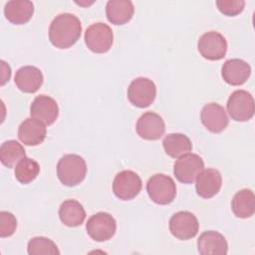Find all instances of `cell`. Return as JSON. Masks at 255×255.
Returning a JSON list of instances; mask_svg holds the SVG:
<instances>
[{
	"instance_id": "ffe728a7",
	"label": "cell",
	"mask_w": 255,
	"mask_h": 255,
	"mask_svg": "<svg viewBox=\"0 0 255 255\" xmlns=\"http://www.w3.org/2000/svg\"><path fill=\"white\" fill-rule=\"evenodd\" d=\"M34 14V5L28 0L8 1L4 7V15L12 24L21 25L27 23Z\"/></svg>"
},
{
	"instance_id": "44dd1931",
	"label": "cell",
	"mask_w": 255,
	"mask_h": 255,
	"mask_svg": "<svg viewBox=\"0 0 255 255\" xmlns=\"http://www.w3.org/2000/svg\"><path fill=\"white\" fill-rule=\"evenodd\" d=\"M133 4L129 0H110L106 5L108 20L115 25H124L133 16Z\"/></svg>"
},
{
	"instance_id": "e0dca14e",
	"label": "cell",
	"mask_w": 255,
	"mask_h": 255,
	"mask_svg": "<svg viewBox=\"0 0 255 255\" xmlns=\"http://www.w3.org/2000/svg\"><path fill=\"white\" fill-rule=\"evenodd\" d=\"M197 248L201 255H225L228 251V244L221 233L209 230L200 234Z\"/></svg>"
},
{
	"instance_id": "9c48e42d",
	"label": "cell",
	"mask_w": 255,
	"mask_h": 255,
	"mask_svg": "<svg viewBox=\"0 0 255 255\" xmlns=\"http://www.w3.org/2000/svg\"><path fill=\"white\" fill-rule=\"evenodd\" d=\"M203 169V159L198 154L190 152L178 157L173 165V173L176 179L186 184L192 183Z\"/></svg>"
},
{
	"instance_id": "2e32d148",
	"label": "cell",
	"mask_w": 255,
	"mask_h": 255,
	"mask_svg": "<svg viewBox=\"0 0 255 255\" xmlns=\"http://www.w3.org/2000/svg\"><path fill=\"white\" fill-rule=\"evenodd\" d=\"M221 75L227 84L240 86L249 79L251 67L247 62L241 59H230L223 64Z\"/></svg>"
},
{
	"instance_id": "9a60e30c",
	"label": "cell",
	"mask_w": 255,
	"mask_h": 255,
	"mask_svg": "<svg viewBox=\"0 0 255 255\" xmlns=\"http://www.w3.org/2000/svg\"><path fill=\"white\" fill-rule=\"evenodd\" d=\"M196 193L202 198H211L216 195L222 185L220 172L214 168L203 169L196 176Z\"/></svg>"
},
{
	"instance_id": "52a82bcc",
	"label": "cell",
	"mask_w": 255,
	"mask_h": 255,
	"mask_svg": "<svg viewBox=\"0 0 255 255\" xmlns=\"http://www.w3.org/2000/svg\"><path fill=\"white\" fill-rule=\"evenodd\" d=\"M156 96V87L154 83L143 77L134 79L128 88V101L137 108L149 107Z\"/></svg>"
},
{
	"instance_id": "d6986e66",
	"label": "cell",
	"mask_w": 255,
	"mask_h": 255,
	"mask_svg": "<svg viewBox=\"0 0 255 255\" xmlns=\"http://www.w3.org/2000/svg\"><path fill=\"white\" fill-rule=\"evenodd\" d=\"M42 72L34 66H24L17 70L15 74V84L24 93H35L43 84Z\"/></svg>"
},
{
	"instance_id": "8fae6325",
	"label": "cell",
	"mask_w": 255,
	"mask_h": 255,
	"mask_svg": "<svg viewBox=\"0 0 255 255\" xmlns=\"http://www.w3.org/2000/svg\"><path fill=\"white\" fill-rule=\"evenodd\" d=\"M197 48L203 58L210 61H218L226 55L227 42L222 34L210 31L200 37Z\"/></svg>"
},
{
	"instance_id": "7402d4cb",
	"label": "cell",
	"mask_w": 255,
	"mask_h": 255,
	"mask_svg": "<svg viewBox=\"0 0 255 255\" xmlns=\"http://www.w3.org/2000/svg\"><path fill=\"white\" fill-rule=\"evenodd\" d=\"M59 217L62 223L69 227H77L81 225L86 218V211L83 205L75 200H65L59 209Z\"/></svg>"
},
{
	"instance_id": "277c9868",
	"label": "cell",
	"mask_w": 255,
	"mask_h": 255,
	"mask_svg": "<svg viewBox=\"0 0 255 255\" xmlns=\"http://www.w3.org/2000/svg\"><path fill=\"white\" fill-rule=\"evenodd\" d=\"M114 41V35L111 27L105 23L99 22L89 26L85 32V43L94 53L103 54L108 52Z\"/></svg>"
},
{
	"instance_id": "3957f363",
	"label": "cell",
	"mask_w": 255,
	"mask_h": 255,
	"mask_svg": "<svg viewBox=\"0 0 255 255\" xmlns=\"http://www.w3.org/2000/svg\"><path fill=\"white\" fill-rule=\"evenodd\" d=\"M146 191L149 198L156 204L165 205L171 203L176 195V185L173 179L163 173L152 175L146 183Z\"/></svg>"
},
{
	"instance_id": "83f0119b",
	"label": "cell",
	"mask_w": 255,
	"mask_h": 255,
	"mask_svg": "<svg viewBox=\"0 0 255 255\" xmlns=\"http://www.w3.org/2000/svg\"><path fill=\"white\" fill-rule=\"evenodd\" d=\"M218 10L226 16H236L241 13L245 6L243 0H217Z\"/></svg>"
},
{
	"instance_id": "f546056e",
	"label": "cell",
	"mask_w": 255,
	"mask_h": 255,
	"mask_svg": "<svg viewBox=\"0 0 255 255\" xmlns=\"http://www.w3.org/2000/svg\"><path fill=\"white\" fill-rule=\"evenodd\" d=\"M1 68H2V82H1V86H3L10 79L11 69H10L9 65H7L3 60L1 61Z\"/></svg>"
},
{
	"instance_id": "ac0fdd59",
	"label": "cell",
	"mask_w": 255,
	"mask_h": 255,
	"mask_svg": "<svg viewBox=\"0 0 255 255\" xmlns=\"http://www.w3.org/2000/svg\"><path fill=\"white\" fill-rule=\"evenodd\" d=\"M47 129L45 125L33 118L24 120L18 128V137L26 145H38L46 137Z\"/></svg>"
},
{
	"instance_id": "5bb4252c",
	"label": "cell",
	"mask_w": 255,
	"mask_h": 255,
	"mask_svg": "<svg viewBox=\"0 0 255 255\" xmlns=\"http://www.w3.org/2000/svg\"><path fill=\"white\" fill-rule=\"evenodd\" d=\"M202 125L211 132L219 133L223 131L229 123L224 108L216 103L205 105L200 113Z\"/></svg>"
},
{
	"instance_id": "7a4b0ae2",
	"label": "cell",
	"mask_w": 255,
	"mask_h": 255,
	"mask_svg": "<svg viewBox=\"0 0 255 255\" xmlns=\"http://www.w3.org/2000/svg\"><path fill=\"white\" fill-rule=\"evenodd\" d=\"M87 173L85 159L74 153L65 154L57 164V175L59 180L67 186H75L81 183Z\"/></svg>"
},
{
	"instance_id": "603a6c76",
	"label": "cell",
	"mask_w": 255,
	"mask_h": 255,
	"mask_svg": "<svg viewBox=\"0 0 255 255\" xmlns=\"http://www.w3.org/2000/svg\"><path fill=\"white\" fill-rule=\"evenodd\" d=\"M164 151L173 158H178L192 149V143L189 137L183 133H168L162 140Z\"/></svg>"
},
{
	"instance_id": "6da1fadb",
	"label": "cell",
	"mask_w": 255,
	"mask_h": 255,
	"mask_svg": "<svg viewBox=\"0 0 255 255\" xmlns=\"http://www.w3.org/2000/svg\"><path fill=\"white\" fill-rule=\"evenodd\" d=\"M82 25L77 16L62 13L56 16L49 27V40L59 49L72 47L80 39Z\"/></svg>"
},
{
	"instance_id": "5b68a950",
	"label": "cell",
	"mask_w": 255,
	"mask_h": 255,
	"mask_svg": "<svg viewBox=\"0 0 255 255\" xmlns=\"http://www.w3.org/2000/svg\"><path fill=\"white\" fill-rule=\"evenodd\" d=\"M227 111L232 120L247 122L254 116V100L251 94L245 90L233 92L227 101Z\"/></svg>"
},
{
	"instance_id": "4fadbf2b",
	"label": "cell",
	"mask_w": 255,
	"mask_h": 255,
	"mask_svg": "<svg viewBox=\"0 0 255 255\" xmlns=\"http://www.w3.org/2000/svg\"><path fill=\"white\" fill-rule=\"evenodd\" d=\"M30 114L33 119L42 122L46 126H51L59 116V107L53 98L40 95L32 102Z\"/></svg>"
},
{
	"instance_id": "ba28073f",
	"label": "cell",
	"mask_w": 255,
	"mask_h": 255,
	"mask_svg": "<svg viewBox=\"0 0 255 255\" xmlns=\"http://www.w3.org/2000/svg\"><path fill=\"white\" fill-rule=\"evenodd\" d=\"M142 182L137 173L132 170H123L119 172L113 182L115 195L122 200L134 198L141 190Z\"/></svg>"
},
{
	"instance_id": "7c38bea8",
	"label": "cell",
	"mask_w": 255,
	"mask_h": 255,
	"mask_svg": "<svg viewBox=\"0 0 255 255\" xmlns=\"http://www.w3.org/2000/svg\"><path fill=\"white\" fill-rule=\"evenodd\" d=\"M137 134L147 140L159 139L165 130V125L162 118L153 112L142 114L136 123Z\"/></svg>"
},
{
	"instance_id": "f1b7e54d",
	"label": "cell",
	"mask_w": 255,
	"mask_h": 255,
	"mask_svg": "<svg viewBox=\"0 0 255 255\" xmlns=\"http://www.w3.org/2000/svg\"><path fill=\"white\" fill-rule=\"evenodd\" d=\"M17 227L16 217L8 211L0 212V236L9 237L14 234Z\"/></svg>"
},
{
	"instance_id": "484cf974",
	"label": "cell",
	"mask_w": 255,
	"mask_h": 255,
	"mask_svg": "<svg viewBox=\"0 0 255 255\" xmlns=\"http://www.w3.org/2000/svg\"><path fill=\"white\" fill-rule=\"evenodd\" d=\"M40 172V165L39 163L30 158V157H23L15 166V177L16 179L22 183L27 184L33 181Z\"/></svg>"
},
{
	"instance_id": "4316f807",
	"label": "cell",
	"mask_w": 255,
	"mask_h": 255,
	"mask_svg": "<svg viewBox=\"0 0 255 255\" xmlns=\"http://www.w3.org/2000/svg\"><path fill=\"white\" fill-rule=\"evenodd\" d=\"M28 254L30 255H58L60 254V251L57 247V245L49 238L43 237V236H37L32 238L28 242L27 247Z\"/></svg>"
},
{
	"instance_id": "30bf717a",
	"label": "cell",
	"mask_w": 255,
	"mask_h": 255,
	"mask_svg": "<svg viewBox=\"0 0 255 255\" xmlns=\"http://www.w3.org/2000/svg\"><path fill=\"white\" fill-rule=\"evenodd\" d=\"M170 233L179 240L193 238L198 230L199 223L196 216L189 211H178L169 219Z\"/></svg>"
},
{
	"instance_id": "cb8c5ba5",
	"label": "cell",
	"mask_w": 255,
	"mask_h": 255,
	"mask_svg": "<svg viewBox=\"0 0 255 255\" xmlns=\"http://www.w3.org/2000/svg\"><path fill=\"white\" fill-rule=\"evenodd\" d=\"M231 208L239 218L251 217L255 212V195L251 189H241L232 198Z\"/></svg>"
},
{
	"instance_id": "d4e9b609",
	"label": "cell",
	"mask_w": 255,
	"mask_h": 255,
	"mask_svg": "<svg viewBox=\"0 0 255 255\" xmlns=\"http://www.w3.org/2000/svg\"><path fill=\"white\" fill-rule=\"evenodd\" d=\"M25 156V149L17 140L10 139L1 144L0 159L1 162L8 168L14 167Z\"/></svg>"
},
{
	"instance_id": "8992f818",
	"label": "cell",
	"mask_w": 255,
	"mask_h": 255,
	"mask_svg": "<svg viewBox=\"0 0 255 255\" xmlns=\"http://www.w3.org/2000/svg\"><path fill=\"white\" fill-rule=\"evenodd\" d=\"M86 229L92 239L98 242H104L115 235L117 222L110 213L98 212L88 219Z\"/></svg>"
}]
</instances>
